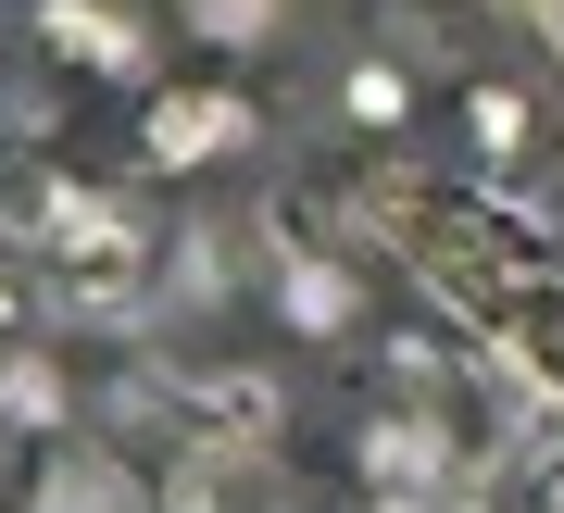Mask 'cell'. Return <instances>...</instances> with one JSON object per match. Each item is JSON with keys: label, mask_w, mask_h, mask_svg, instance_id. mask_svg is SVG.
Returning a JSON list of instances; mask_svg holds the SVG:
<instances>
[{"label": "cell", "mask_w": 564, "mask_h": 513, "mask_svg": "<svg viewBox=\"0 0 564 513\" xmlns=\"http://www.w3.org/2000/svg\"><path fill=\"white\" fill-rule=\"evenodd\" d=\"M39 51L76 63V76H113V88L163 76V25L139 13V0H39Z\"/></svg>", "instance_id": "1"}, {"label": "cell", "mask_w": 564, "mask_h": 513, "mask_svg": "<svg viewBox=\"0 0 564 513\" xmlns=\"http://www.w3.org/2000/svg\"><path fill=\"white\" fill-rule=\"evenodd\" d=\"M239 139H251V100L239 88H151V113H139L151 176H202V163H226Z\"/></svg>", "instance_id": "2"}, {"label": "cell", "mask_w": 564, "mask_h": 513, "mask_svg": "<svg viewBox=\"0 0 564 513\" xmlns=\"http://www.w3.org/2000/svg\"><path fill=\"white\" fill-rule=\"evenodd\" d=\"M176 25H188L202 51L239 63V51H276V39H289V0H176Z\"/></svg>", "instance_id": "3"}, {"label": "cell", "mask_w": 564, "mask_h": 513, "mask_svg": "<svg viewBox=\"0 0 564 513\" xmlns=\"http://www.w3.org/2000/svg\"><path fill=\"white\" fill-rule=\"evenodd\" d=\"M452 113H464V151H477V163H514V151H527V125H540V113H527V88H489V76L464 88Z\"/></svg>", "instance_id": "4"}, {"label": "cell", "mask_w": 564, "mask_h": 513, "mask_svg": "<svg viewBox=\"0 0 564 513\" xmlns=\"http://www.w3.org/2000/svg\"><path fill=\"white\" fill-rule=\"evenodd\" d=\"M339 113H364V125H402V113H414V88H402V76H389V63H377V51H364V63H351V76H339Z\"/></svg>", "instance_id": "5"}, {"label": "cell", "mask_w": 564, "mask_h": 513, "mask_svg": "<svg viewBox=\"0 0 564 513\" xmlns=\"http://www.w3.org/2000/svg\"><path fill=\"white\" fill-rule=\"evenodd\" d=\"M289 13H314V0H289Z\"/></svg>", "instance_id": "6"}]
</instances>
